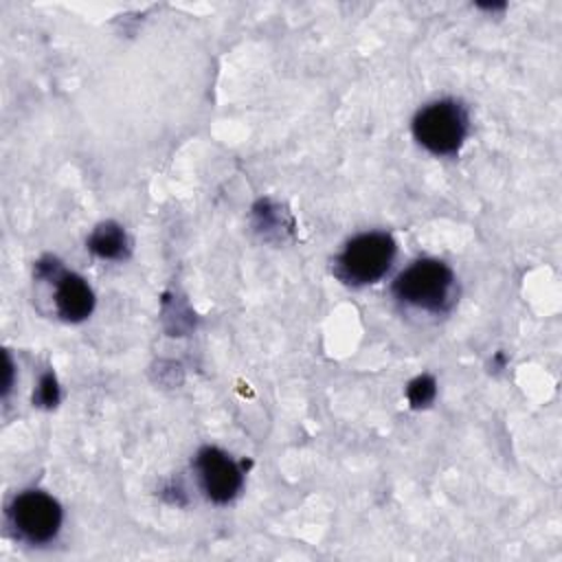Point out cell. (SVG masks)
I'll use <instances>...</instances> for the list:
<instances>
[{"label": "cell", "instance_id": "6da1fadb", "mask_svg": "<svg viewBox=\"0 0 562 562\" xmlns=\"http://www.w3.org/2000/svg\"><path fill=\"white\" fill-rule=\"evenodd\" d=\"M413 134L422 147L437 156H452L468 136V114L452 99L432 101L413 119Z\"/></svg>", "mask_w": 562, "mask_h": 562}, {"label": "cell", "instance_id": "7a4b0ae2", "mask_svg": "<svg viewBox=\"0 0 562 562\" xmlns=\"http://www.w3.org/2000/svg\"><path fill=\"white\" fill-rule=\"evenodd\" d=\"M452 270L439 259H419L393 281V294L422 310H443L452 290Z\"/></svg>", "mask_w": 562, "mask_h": 562}, {"label": "cell", "instance_id": "3957f363", "mask_svg": "<svg viewBox=\"0 0 562 562\" xmlns=\"http://www.w3.org/2000/svg\"><path fill=\"white\" fill-rule=\"evenodd\" d=\"M393 257L395 241L389 233H362L345 246L336 259V268L345 281L353 285H367L386 274Z\"/></svg>", "mask_w": 562, "mask_h": 562}, {"label": "cell", "instance_id": "277c9868", "mask_svg": "<svg viewBox=\"0 0 562 562\" xmlns=\"http://www.w3.org/2000/svg\"><path fill=\"white\" fill-rule=\"evenodd\" d=\"M9 518L24 540L40 544L57 536L61 527V507L50 494L29 490L13 498L9 505Z\"/></svg>", "mask_w": 562, "mask_h": 562}, {"label": "cell", "instance_id": "5b68a950", "mask_svg": "<svg viewBox=\"0 0 562 562\" xmlns=\"http://www.w3.org/2000/svg\"><path fill=\"white\" fill-rule=\"evenodd\" d=\"M195 470H198L204 494L213 503L224 505L233 501L241 490V481H244L241 468L220 448H213V446L202 448L195 457Z\"/></svg>", "mask_w": 562, "mask_h": 562}, {"label": "cell", "instance_id": "8992f818", "mask_svg": "<svg viewBox=\"0 0 562 562\" xmlns=\"http://www.w3.org/2000/svg\"><path fill=\"white\" fill-rule=\"evenodd\" d=\"M55 305L64 321L79 323L90 316L94 307V294L79 274L61 272L57 277V288H55Z\"/></svg>", "mask_w": 562, "mask_h": 562}, {"label": "cell", "instance_id": "52a82bcc", "mask_svg": "<svg viewBox=\"0 0 562 562\" xmlns=\"http://www.w3.org/2000/svg\"><path fill=\"white\" fill-rule=\"evenodd\" d=\"M88 248L101 259H121L127 250L125 231L116 222H103L88 237Z\"/></svg>", "mask_w": 562, "mask_h": 562}, {"label": "cell", "instance_id": "ba28073f", "mask_svg": "<svg viewBox=\"0 0 562 562\" xmlns=\"http://www.w3.org/2000/svg\"><path fill=\"white\" fill-rule=\"evenodd\" d=\"M435 393H437V384L430 375H419L415 378L408 389H406V397L411 402L413 408H424L428 406L432 400H435Z\"/></svg>", "mask_w": 562, "mask_h": 562}, {"label": "cell", "instance_id": "9c48e42d", "mask_svg": "<svg viewBox=\"0 0 562 562\" xmlns=\"http://www.w3.org/2000/svg\"><path fill=\"white\" fill-rule=\"evenodd\" d=\"M59 400V389H57V380L53 373H46L42 380H40V386H37V393H35V402L42 404V406H55Z\"/></svg>", "mask_w": 562, "mask_h": 562}]
</instances>
